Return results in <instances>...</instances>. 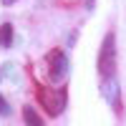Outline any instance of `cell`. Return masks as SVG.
<instances>
[{"label": "cell", "instance_id": "cell-7", "mask_svg": "<svg viewBox=\"0 0 126 126\" xmlns=\"http://www.w3.org/2000/svg\"><path fill=\"white\" fill-rule=\"evenodd\" d=\"M8 113H10V103L0 96V116H8Z\"/></svg>", "mask_w": 126, "mask_h": 126}, {"label": "cell", "instance_id": "cell-3", "mask_svg": "<svg viewBox=\"0 0 126 126\" xmlns=\"http://www.w3.org/2000/svg\"><path fill=\"white\" fill-rule=\"evenodd\" d=\"M68 73V58H66V53L63 50H50L48 53V76H50V81H61L63 76Z\"/></svg>", "mask_w": 126, "mask_h": 126}, {"label": "cell", "instance_id": "cell-5", "mask_svg": "<svg viewBox=\"0 0 126 126\" xmlns=\"http://www.w3.org/2000/svg\"><path fill=\"white\" fill-rule=\"evenodd\" d=\"M23 119H25V126H43V121H40L38 111L33 106H25L23 109Z\"/></svg>", "mask_w": 126, "mask_h": 126}, {"label": "cell", "instance_id": "cell-1", "mask_svg": "<svg viewBox=\"0 0 126 126\" xmlns=\"http://www.w3.org/2000/svg\"><path fill=\"white\" fill-rule=\"evenodd\" d=\"M113 71H116V38H113V33H109L98 50V76L111 78Z\"/></svg>", "mask_w": 126, "mask_h": 126}, {"label": "cell", "instance_id": "cell-6", "mask_svg": "<svg viewBox=\"0 0 126 126\" xmlns=\"http://www.w3.org/2000/svg\"><path fill=\"white\" fill-rule=\"evenodd\" d=\"M0 46H3V48L13 46V25H10V23L0 25Z\"/></svg>", "mask_w": 126, "mask_h": 126}, {"label": "cell", "instance_id": "cell-8", "mask_svg": "<svg viewBox=\"0 0 126 126\" xmlns=\"http://www.w3.org/2000/svg\"><path fill=\"white\" fill-rule=\"evenodd\" d=\"M13 3H18V0H3V5H13Z\"/></svg>", "mask_w": 126, "mask_h": 126}, {"label": "cell", "instance_id": "cell-2", "mask_svg": "<svg viewBox=\"0 0 126 126\" xmlns=\"http://www.w3.org/2000/svg\"><path fill=\"white\" fill-rule=\"evenodd\" d=\"M40 101H43V109L50 113V116H61V113L66 111L68 93H66V88H50V91H40Z\"/></svg>", "mask_w": 126, "mask_h": 126}, {"label": "cell", "instance_id": "cell-4", "mask_svg": "<svg viewBox=\"0 0 126 126\" xmlns=\"http://www.w3.org/2000/svg\"><path fill=\"white\" fill-rule=\"evenodd\" d=\"M101 91H103V96H106V101H109L111 106H113V111H121V96H119V83L113 81V76H111L109 81H103Z\"/></svg>", "mask_w": 126, "mask_h": 126}]
</instances>
